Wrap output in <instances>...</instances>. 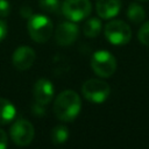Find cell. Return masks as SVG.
<instances>
[{"label":"cell","mask_w":149,"mask_h":149,"mask_svg":"<svg viewBox=\"0 0 149 149\" xmlns=\"http://www.w3.org/2000/svg\"><path fill=\"white\" fill-rule=\"evenodd\" d=\"M81 109V99L72 90L61 92L54 102V113L57 119L65 122L73 121Z\"/></svg>","instance_id":"6da1fadb"},{"label":"cell","mask_w":149,"mask_h":149,"mask_svg":"<svg viewBox=\"0 0 149 149\" xmlns=\"http://www.w3.org/2000/svg\"><path fill=\"white\" fill-rule=\"evenodd\" d=\"M27 30L33 41L44 43L51 37L54 33V24L48 16L43 14H33L28 17Z\"/></svg>","instance_id":"7a4b0ae2"},{"label":"cell","mask_w":149,"mask_h":149,"mask_svg":"<svg viewBox=\"0 0 149 149\" xmlns=\"http://www.w3.org/2000/svg\"><path fill=\"white\" fill-rule=\"evenodd\" d=\"M91 66L99 77L108 78L116 70V61L109 51L98 50L91 58Z\"/></svg>","instance_id":"3957f363"},{"label":"cell","mask_w":149,"mask_h":149,"mask_svg":"<svg viewBox=\"0 0 149 149\" xmlns=\"http://www.w3.org/2000/svg\"><path fill=\"white\" fill-rule=\"evenodd\" d=\"M84 98L93 104H102L111 93L109 85L100 79H88L81 86Z\"/></svg>","instance_id":"277c9868"},{"label":"cell","mask_w":149,"mask_h":149,"mask_svg":"<svg viewBox=\"0 0 149 149\" xmlns=\"http://www.w3.org/2000/svg\"><path fill=\"white\" fill-rule=\"evenodd\" d=\"M105 36L114 45L127 44L132 38L130 27L121 20H112L105 26Z\"/></svg>","instance_id":"5b68a950"},{"label":"cell","mask_w":149,"mask_h":149,"mask_svg":"<svg viewBox=\"0 0 149 149\" xmlns=\"http://www.w3.org/2000/svg\"><path fill=\"white\" fill-rule=\"evenodd\" d=\"M92 10L90 0H65L62 6L63 14L72 22L81 21L87 17Z\"/></svg>","instance_id":"8992f818"},{"label":"cell","mask_w":149,"mask_h":149,"mask_svg":"<svg viewBox=\"0 0 149 149\" xmlns=\"http://www.w3.org/2000/svg\"><path fill=\"white\" fill-rule=\"evenodd\" d=\"M9 133H10V139L13 140V142L20 147L28 146L33 141L34 135H35L34 126L24 119H20L15 121L12 125Z\"/></svg>","instance_id":"52a82bcc"},{"label":"cell","mask_w":149,"mask_h":149,"mask_svg":"<svg viewBox=\"0 0 149 149\" xmlns=\"http://www.w3.org/2000/svg\"><path fill=\"white\" fill-rule=\"evenodd\" d=\"M78 34H79L78 26L74 24L72 21L71 22H62L56 28L55 40H56L57 44H59L62 47H68V45H71L77 40Z\"/></svg>","instance_id":"ba28073f"},{"label":"cell","mask_w":149,"mask_h":149,"mask_svg":"<svg viewBox=\"0 0 149 149\" xmlns=\"http://www.w3.org/2000/svg\"><path fill=\"white\" fill-rule=\"evenodd\" d=\"M35 58H36V54L31 48L27 45H21L14 51L12 57V63L15 69L24 71L28 70L34 64Z\"/></svg>","instance_id":"9c48e42d"},{"label":"cell","mask_w":149,"mask_h":149,"mask_svg":"<svg viewBox=\"0 0 149 149\" xmlns=\"http://www.w3.org/2000/svg\"><path fill=\"white\" fill-rule=\"evenodd\" d=\"M33 93H34V99H35L36 104L48 105L54 98L55 88L50 80H48L45 78H41L35 83Z\"/></svg>","instance_id":"30bf717a"},{"label":"cell","mask_w":149,"mask_h":149,"mask_svg":"<svg viewBox=\"0 0 149 149\" xmlns=\"http://www.w3.org/2000/svg\"><path fill=\"white\" fill-rule=\"evenodd\" d=\"M95 9L101 19H112L116 16L121 9L120 0H97Z\"/></svg>","instance_id":"8fae6325"},{"label":"cell","mask_w":149,"mask_h":149,"mask_svg":"<svg viewBox=\"0 0 149 149\" xmlns=\"http://www.w3.org/2000/svg\"><path fill=\"white\" fill-rule=\"evenodd\" d=\"M16 115L15 106L7 99L0 98V126L7 125L14 120Z\"/></svg>","instance_id":"7c38bea8"},{"label":"cell","mask_w":149,"mask_h":149,"mask_svg":"<svg viewBox=\"0 0 149 149\" xmlns=\"http://www.w3.org/2000/svg\"><path fill=\"white\" fill-rule=\"evenodd\" d=\"M101 27H102V24H101L100 19H98V17H90L84 23L83 33H84V35L86 37L93 38V37H97L100 34Z\"/></svg>","instance_id":"4fadbf2b"},{"label":"cell","mask_w":149,"mask_h":149,"mask_svg":"<svg viewBox=\"0 0 149 149\" xmlns=\"http://www.w3.org/2000/svg\"><path fill=\"white\" fill-rule=\"evenodd\" d=\"M127 16H128V19H129L132 22H134V23H140V22H142V21L144 20V17H146V12H144V9L142 8V6H140V5L135 3V2H133V3L129 5V7H128V9H127Z\"/></svg>","instance_id":"5bb4252c"},{"label":"cell","mask_w":149,"mask_h":149,"mask_svg":"<svg viewBox=\"0 0 149 149\" xmlns=\"http://www.w3.org/2000/svg\"><path fill=\"white\" fill-rule=\"evenodd\" d=\"M69 139V130L65 126H56L51 130V140L55 144H62Z\"/></svg>","instance_id":"9a60e30c"},{"label":"cell","mask_w":149,"mask_h":149,"mask_svg":"<svg viewBox=\"0 0 149 149\" xmlns=\"http://www.w3.org/2000/svg\"><path fill=\"white\" fill-rule=\"evenodd\" d=\"M40 7L48 13H55L59 8V0H40Z\"/></svg>","instance_id":"2e32d148"},{"label":"cell","mask_w":149,"mask_h":149,"mask_svg":"<svg viewBox=\"0 0 149 149\" xmlns=\"http://www.w3.org/2000/svg\"><path fill=\"white\" fill-rule=\"evenodd\" d=\"M137 37L142 44L149 47V21H147L144 24H142V27L139 30Z\"/></svg>","instance_id":"e0dca14e"},{"label":"cell","mask_w":149,"mask_h":149,"mask_svg":"<svg viewBox=\"0 0 149 149\" xmlns=\"http://www.w3.org/2000/svg\"><path fill=\"white\" fill-rule=\"evenodd\" d=\"M10 13V5L7 0H0V16L6 17Z\"/></svg>","instance_id":"ac0fdd59"},{"label":"cell","mask_w":149,"mask_h":149,"mask_svg":"<svg viewBox=\"0 0 149 149\" xmlns=\"http://www.w3.org/2000/svg\"><path fill=\"white\" fill-rule=\"evenodd\" d=\"M8 146V136L5 130L0 129V149H6Z\"/></svg>","instance_id":"d6986e66"},{"label":"cell","mask_w":149,"mask_h":149,"mask_svg":"<svg viewBox=\"0 0 149 149\" xmlns=\"http://www.w3.org/2000/svg\"><path fill=\"white\" fill-rule=\"evenodd\" d=\"M7 31H8V29H7V24H6L2 20H0V42L6 37Z\"/></svg>","instance_id":"ffe728a7"},{"label":"cell","mask_w":149,"mask_h":149,"mask_svg":"<svg viewBox=\"0 0 149 149\" xmlns=\"http://www.w3.org/2000/svg\"><path fill=\"white\" fill-rule=\"evenodd\" d=\"M141 1H148V0H141Z\"/></svg>","instance_id":"44dd1931"}]
</instances>
